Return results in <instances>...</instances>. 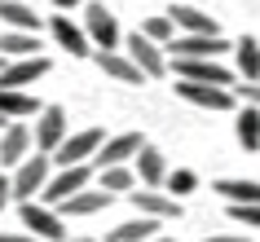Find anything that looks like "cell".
Segmentation results:
<instances>
[{
	"label": "cell",
	"instance_id": "1",
	"mask_svg": "<svg viewBox=\"0 0 260 242\" xmlns=\"http://www.w3.org/2000/svg\"><path fill=\"white\" fill-rule=\"evenodd\" d=\"M18 216H22V229L27 233H36L44 242H67V216L57 212V207L31 198V202H18Z\"/></svg>",
	"mask_w": 260,
	"mask_h": 242
},
{
	"label": "cell",
	"instance_id": "2",
	"mask_svg": "<svg viewBox=\"0 0 260 242\" xmlns=\"http://www.w3.org/2000/svg\"><path fill=\"white\" fill-rule=\"evenodd\" d=\"M49 167H53V159H49V154H40V150H36V154H27V159L14 167V176H9V185H14V198H18V202L40 198L44 185H49V176H53Z\"/></svg>",
	"mask_w": 260,
	"mask_h": 242
},
{
	"label": "cell",
	"instance_id": "3",
	"mask_svg": "<svg viewBox=\"0 0 260 242\" xmlns=\"http://www.w3.org/2000/svg\"><path fill=\"white\" fill-rule=\"evenodd\" d=\"M168 62H194V57H220V53H234V44L225 36H172L164 44Z\"/></svg>",
	"mask_w": 260,
	"mask_h": 242
},
{
	"label": "cell",
	"instance_id": "4",
	"mask_svg": "<svg viewBox=\"0 0 260 242\" xmlns=\"http://www.w3.org/2000/svg\"><path fill=\"white\" fill-rule=\"evenodd\" d=\"M84 31H88V40H93V49H119V22H115V14H110L106 5H102V0H88V5H84Z\"/></svg>",
	"mask_w": 260,
	"mask_h": 242
},
{
	"label": "cell",
	"instance_id": "5",
	"mask_svg": "<svg viewBox=\"0 0 260 242\" xmlns=\"http://www.w3.org/2000/svg\"><path fill=\"white\" fill-rule=\"evenodd\" d=\"M102 141H106V132L102 128H80V132H71L62 146L49 154L53 163H62V167H75V163H88L97 159V150H102Z\"/></svg>",
	"mask_w": 260,
	"mask_h": 242
},
{
	"label": "cell",
	"instance_id": "6",
	"mask_svg": "<svg viewBox=\"0 0 260 242\" xmlns=\"http://www.w3.org/2000/svg\"><path fill=\"white\" fill-rule=\"evenodd\" d=\"M123 53H128V57L141 66V75H146V80H159V75H168V53H164V44H154L150 36H141V31L123 36Z\"/></svg>",
	"mask_w": 260,
	"mask_h": 242
},
{
	"label": "cell",
	"instance_id": "7",
	"mask_svg": "<svg viewBox=\"0 0 260 242\" xmlns=\"http://www.w3.org/2000/svg\"><path fill=\"white\" fill-rule=\"evenodd\" d=\"M53 71V57H44V53H36V57H9L5 66H0V88H31L36 80H44Z\"/></svg>",
	"mask_w": 260,
	"mask_h": 242
},
{
	"label": "cell",
	"instance_id": "8",
	"mask_svg": "<svg viewBox=\"0 0 260 242\" xmlns=\"http://www.w3.org/2000/svg\"><path fill=\"white\" fill-rule=\"evenodd\" d=\"M88 181H93V163H75V167H62L57 176H49V185H44L40 202L57 207V202H67L71 194H80V189H88Z\"/></svg>",
	"mask_w": 260,
	"mask_h": 242
},
{
	"label": "cell",
	"instance_id": "9",
	"mask_svg": "<svg viewBox=\"0 0 260 242\" xmlns=\"http://www.w3.org/2000/svg\"><path fill=\"white\" fill-rule=\"evenodd\" d=\"M49 31H53V44L62 49V53L93 57V40H88V31H84V22H75L71 14H53V18H49Z\"/></svg>",
	"mask_w": 260,
	"mask_h": 242
},
{
	"label": "cell",
	"instance_id": "10",
	"mask_svg": "<svg viewBox=\"0 0 260 242\" xmlns=\"http://www.w3.org/2000/svg\"><path fill=\"white\" fill-rule=\"evenodd\" d=\"M36 150L40 154H53L62 141L71 136V123H67V110L62 106H40V115H36Z\"/></svg>",
	"mask_w": 260,
	"mask_h": 242
},
{
	"label": "cell",
	"instance_id": "11",
	"mask_svg": "<svg viewBox=\"0 0 260 242\" xmlns=\"http://www.w3.org/2000/svg\"><path fill=\"white\" fill-rule=\"evenodd\" d=\"M177 97H185L199 110H234L238 97L234 88H216V84H194V80H177Z\"/></svg>",
	"mask_w": 260,
	"mask_h": 242
},
{
	"label": "cell",
	"instance_id": "12",
	"mask_svg": "<svg viewBox=\"0 0 260 242\" xmlns=\"http://www.w3.org/2000/svg\"><path fill=\"white\" fill-rule=\"evenodd\" d=\"M177 80H194V84H216V88H234V66H225L220 57H194V62H177Z\"/></svg>",
	"mask_w": 260,
	"mask_h": 242
},
{
	"label": "cell",
	"instance_id": "13",
	"mask_svg": "<svg viewBox=\"0 0 260 242\" xmlns=\"http://www.w3.org/2000/svg\"><path fill=\"white\" fill-rule=\"evenodd\" d=\"M31 146H36L31 128H27V123H14V119H9V128L0 132V167H18V163L31 154Z\"/></svg>",
	"mask_w": 260,
	"mask_h": 242
},
{
	"label": "cell",
	"instance_id": "14",
	"mask_svg": "<svg viewBox=\"0 0 260 242\" xmlns=\"http://www.w3.org/2000/svg\"><path fill=\"white\" fill-rule=\"evenodd\" d=\"M128 202H133L141 216H154V220H177V216H181V202L172 198V194H159V189H146V185L133 189Z\"/></svg>",
	"mask_w": 260,
	"mask_h": 242
},
{
	"label": "cell",
	"instance_id": "15",
	"mask_svg": "<svg viewBox=\"0 0 260 242\" xmlns=\"http://www.w3.org/2000/svg\"><path fill=\"white\" fill-rule=\"evenodd\" d=\"M110 202H115V194H106L102 185H88V189H80V194H71L67 202H57V212L62 216H75V220H84V216H97V212H106Z\"/></svg>",
	"mask_w": 260,
	"mask_h": 242
},
{
	"label": "cell",
	"instance_id": "16",
	"mask_svg": "<svg viewBox=\"0 0 260 242\" xmlns=\"http://www.w3.org/2000/svg\"><path fill=\"white\" fill-rule=\"evenodd\" d=\"M168 18L177 22V36H220L216 18H207L203 9H194V5H172Z\"/></svg>",
	"mask_w": 260,
	"mask_h": 242
},
{
	"label": "cell",
	"instance_id": "17",
	"mask_svg": "<svg viewBox=\"0 0 260 242\" xmlns=\"http://www.w3.org/2000/svg\"><path fill=\"white\" fill-rule=\"evenodd\" d=\"M93 62L106 71L110 80H119V84H141V80H146L141 66H137L128 53H119V49H110V53H106V49H93Z\"/></svg>",
	"mask_w": 260,
	"mask_h": 242
},
{
	"label": "cell",
	"instance_id": "18",
	"mask_svg": "<svg viewBox=\"0 0 260 242\" xmlns=\"http://www.w3.org/2000/svg\"><path fill=\"white\" fill-rule=\"evenodd\" d=\"M146 146L141 141V132H119V136H106L102 141V150H97V167H110V163H128V159H137V150Z\"/></svg>",
	"mask_w": 260,
	"mask_h": 242
},
{
	"label": "cell",
	"instance_id": "19",
	"mask_svg": "<svg viewBox=\"0 0 260 242\" xmlns=\"http://www.w3.org/2000/svg\"><path fill=\"white\" fill-rule=\"evenodd\" d=\"M0 22L9 31H31V36H40V27H44V18L27 0H0Z\"/></svg>",
	"mask_w": 260,
	"mask_h": 242
},
{
	"label": "cell",
	"instance_id": "20",
	"mask_svg": "<svg viewBox=\"0 0 260 242\" xmlns=\"http://www.w3.org/2000/svg\"><path fill=\"white\" fill-rule=\"evenodd\" d=\"M133 163H137L133 172H137V181H141L146 189H159V185L168 181V163H164V154H159L154 146H141V150H137V159H133Z\"/></svg>",
	"mask_w": 260,
	"mask_h": 242
},
{
	"label": "cell",
	"instance_id": "21",
	"mask_svg": "<svg viewBox=\"0 0 260 242\" xmlns=\"http://www.w3.org/2000/svg\"><path fill=\"white\" fill-rule=\"evenodd\" d=\"M0 115L5 119H31V115H40V106L27 88H0Z\"/></svg>",
	"mask_w": 260,
	"mask_h": 242
},
{
	"label": "cell",
	"instance_id": "22",
	"mask_svg": "<svg viewBox=\"0 0 260 242\" xmlns=\"http://www.w3.org/2000/svg\"><path fill=\"white\" fill-rule=\"evenodd\" d=\"M234 75H243V80H260V40L243 36V40L234 44Z\"/></svg>",
	"mask_w": 260,
	"mask_h": 242
},
{
	"label": "cell",
	"instance_id": "23",
	"mask_svg": "<svg viewBox=\"0 0 260 242\" xmlns=\"http://www.w3.org/2000/svg\"><path fill=\"white\" fill-rule=\"evenodd\" d=\"M164 225V220H154V216H141V220H128V225H115L106 233V242H150L154 229Z\"/></svg>",
	"mask_w": 260,
	"mask_h": 242
},
{
	"label": "cell",
	"instance_id": "24",
	"mask_svg": "<svg viewBox=\"0 0 260 242\" xmlns=\"http://www.w3.org/2000/svg\"><path fill=\"white\" fill-rule=\"evenodd\" d=\"M40 53V36L31 31H0V57H36Z\"/></svg>",
	"mask_w": 260,
	"mask_h": 242
},
{
	"label": "cell",
	"instance_id": "25",
	"mask_svg": "<svg viewBox=\"0 0 260 242\" xmlns=\"http://www.w3.org/2000/svg\"><path fill=\"white\" fill-rule=\"evenodd\" d=\"M234 136L243 150H260V106H243L234 119Z\"/></svg>",
	"mask_w": 260,
	"mask_h": 242
},
{
	"label": "cell",
	"instance_id": "26",
	"mask_svg": "<svg viewBox=\"0 0 260 242\" xmlns=\"http://www.w3.org/2000/svg\"><path fill=\"white\" fill-rule=\"evenodd\" d=\"M216 194H220L225 202H260V181L225 176V181H216Z\"/></svg>",
	"mask_w": 260,
	"mask_h": 242
},
{
	"label": "cell",
	"instance_id": "27",
	"mask_svg": "<svg viewBox=\"0 0 260 242\" xmlns=\"http://www.w3.org/2000/svg\"><path fill=\"white\" fill-rule=\"evenodd\" d=\"M97 185L106 189V194H133L137 189V172L128 163H110V167H102V181Z\"/></svg>",
	"mask_w": 260,
	"mask_h": 242
},
{
	"label": "cell",
	"instance_id": "28",
	"mask_svg": "<svg viewBox=\"0 0 260 242\" xmlns=\"http://www.w3.org/2000/svg\"><path fill=\"white\" fill-rule=\"evenodd\" d=\"M164 189L172 194V198H181V194H194V189H199V176H194L190 167H177V172H168Z\"/></svg>",
	"mask_w": 260,
	"mask_h": 242
},
{
	"label": "cell",
	"instance_id": "29",
	"mask_svg": "<svg viewBox=\"0 0 260 242\" xmlns=\"http://www.w3.org/2000/svg\"><path fill=\"white\" fill-rule=\"evenodd\" d=\"M141 36H150L154 44H168L172 40V36H177V22H172V18H146V22H141Z\"/></svg>",
	"mask_w": 260,
	"mask_h": 242
},
{
	"label": "cell",
	"instance_id": "30",
	"mask_svg": "<svg viewBox=\"0 0 260 242\" xmlns=\"http://www.w3.org/2000/svg\"><path fill=\"white\" fill-rule=\"evenodd\" d=\"M230 220L247 229H260V202H230Z\"/></svg>",
	"mask_w": 260,
	"mask_h": 242
},
{
	"label": "cell",
	"instance_id": "31",
	"mask_svg": "<svg viewBox=\"0 0 260 242\" xmlns=\"http://www.w3.org/2000/svg\"><path fill=\"white\" fill-rule=\"evenodd\" d=\"M234 97H238L243 106H260V80H243L234 88Z\"/></svg>",
	"mask_w": 260,
	"mask_h": 242
},
{
	"label": "cell",
	"instance_id": "32",
	"mask_svg": "<svg viewBox=\"0 0 260 242\" xmlns=\"http://www.w3.org/2000/svg\"><path fill=\"white\" fill-rule=\"evenodd\" d=\"M9 202H14V185H9V176L0 172V212H5Z\"/></svg>",
	"mask_w": 260,
	"mask_h": 242
},
{
	"label": "cell",
	"instance_id": "33",
	"mask_svg": "<svg viewBox=\"0 0 260 242\" xmlns=\"http://www.w3.org/2000/svg\"><path fill=\"white\" fill-rule=\"evenodd\" d=\"M0 242H44V238H36V233H0Z\"/></svg>",
	"mask_w": 260,
	"mask_h": 242
},
{
	"label": "cell",
	"instance_id": "34",
	"mask_svg": "<svg viewBox=\"0 0 260 242\" xmlns=\"http://www.w3.org/2000/svg\"><path fill=\"white\" fill-rule=\"evenodd\" d=\"M80 5H84V0H53L57 14H71V9H80Z\"/></svg>",
	"mask_w": 260,
	"mask_h": 242
},
{
	"label": "cell",
	"instance_id": "35",
	"mask_svg": "<svg viewBox=\"0 0 260 242\" xmlns=\"http://www.w3.org/2000/svg\"><path fill=\"white\" fill-rule=\"evenodd\" d=\"M203 242H247L243 233H212V238H203Z\"/></svg>",
	"mask_w": 260,
	"mask_h": 242
},
{
	"label": "cell",
	"instance_id": "36",
	"mask_svg": "<svg viewBox=\"0 0 260 242\" xmlns=\"http://www.w3.org/2000/svg\"><path fill=\"white\" fill-rule=\"evenodd\" d=\"M67 242H97V238H88V233H75V238H67Z\"/></svg>",
	"mask_w": 260,
	"mask_h": 242
},
{
	"label": "cell",
	"instance_id": "37",
	"mask_svg": "<svg viewBox=\"0 0 260 242\" xmlns=\"http://www.w3.org/2000/svg\"><path fill=\"white\" fill-rule=\"evenodd\" d=\"M150 242H177V238H168V233H154V238Z\"/></svg>",
	"mask_w": 260,
	"mask_h": 242
},
{
	"label": "cell",
	"instance_id": "38",
	"mask_svg": "<svg viewBox=\"0 0 260 242\" xmlns=\"http://www.w3.org/2000/svg\"><path fill=\"white\" fill-rule=\"evenodd\" d=\"M5 128H9V119H5V115H0V132H5Z\"/></svg>",
	"mask_w": 260,
	"mask_h": 242
},
{
	"label": "cell",
	"instance_id": "39",
	"mask_svg": "<svg viewBox=\"0 0 260 242\" xmlns=\"http://www.w3.org/2000/svg\"><path fill=\"white\" fill-rule=\"evenodd\" d=\"M5 62H9V57H0V66H5Z\"/></svg>",
	"mask_w": 260,
	"mask_h": 242
}]
</instances>
